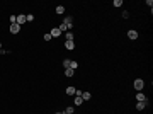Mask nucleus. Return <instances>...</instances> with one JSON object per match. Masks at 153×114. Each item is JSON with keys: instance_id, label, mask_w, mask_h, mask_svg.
<instances>
[{"instance_id": "obj_1", "label": "nucleus", "mask_w": 153, "mask_h": 114, "mask_svg": "<svg viewBox=\"0 0 153 114\" xmlns=\"http://www.w3.org/2000/svg\"><path fill=\"white\" fill-rule=\"evenodd\" d=\"M133 85H134V89H136L138 92H141V90H143V87H145V82H143V78H136Z\"/></svg>"}, {"instance_id": "obj_2", "label": "nucleus", "mask_w": 153, "mask_h": 114, "mask_svg": "<svg viewBox=\"0 0 153 114\" xmlns=\"http://www.w3.org/2000/svg\"><path fill=\"white\" fill-rule=\"evenodd\" d=\"M10 32H12V34H17V32H20V26L17 24V22L10 24Z\"/></svg>"}, {"instance_id": "obj_3", "label": "nucleus", "mask_w": 153, "mask_h": 114, "mask_svg": "<svg viewBox=\"0 0 153 114\" xmlns=\"http://www.w3.org/2000/svg\"><path fill=\"white\" fill-rule=\"evenodd\" d=\"M15 22H17L19 26H22V24H26V22H27V19H26V15H24V14H20V15H17Z\"/></svg>"}, {"instance_id": "obj_4", "label": "nucleus", "mask_w": 153, "mask_h": 114, "mask_svg": "<svg viewBox=\"0 0 153 114\" xmlns=\"http://www.w3.org/2000/svg\"><path fill=\"white\" fill-rule=\"evenodd\" d=\"M128 38L129 39H138V32H136V31H134V29H129V31H128Z\"/></svg>"}, {"instance_id": "obj_5", "label": "nucleus", "mask_w": 153, "mask_h": 114, "mask_svg": "<svg viewBox=\"0 0 153 114\" xmlns=\"http://www.w3.org/2000/svg\"><path fill=\"white\" fill-rule=\"evenodd\" d=\"M49 34H51V38H58V36H61V31H60L58 27H53Z\"/></svg>"}, {"instance_id": "obj_6", "label": "nucleus", "mask_w": 153, "mask_h": 114, "mask_svg": "<svg viewBox=\"0 0 153 114\" xmlns=\"http://www.w3.org/2000/svg\"><path fill=\"white\" fill-rule=\"evenodd\" d=\"M145 101H146V95L141 94V92H138V94H136V102H145Z\"/></svg>"}, {"instance_id": "obj_7", "label": "nucleus", "mask_w": 153, "mask_h": 114, "mask_svg": "<svg viewBox=\"0 0 153 114\" xmlns=\"http://www.w3.org/2000/svg\"><path fill=\"white\" fill-rule=\"evenodd\" d=\"M146 104H148V101H145V102H136V109H138V111H143L145 107H146Z\"/></svg>"}, {"instance_id": "obj_8", "label": "nucleus", "mask_w": 153, "mask_h": 114, "mask_svg": "<svg viewBox=\"0 0 153 114\" xmlns=\"http://www.w3.org/2000/svg\"><path fill=\"white\" fill-rule=\"evenodd\" d=\"M65 48H67L68 51H72V49L75 48V43H73V41H65Z\"/></svg>"}, {"instance_id": "obj_9", "label": "nucleus", "mask_w": 153, "mask_h": 114, "mask_svg": "<svg viewBox=\"0 0 153 114\" xmlns=\"http://www.w3.org/2000/svg\"><path fill=\"white\" fill-rule=\"evenodd\" d=\"M65 75H67L68 78H70V77H73V75H75V70H72V68H67V70H65Z\"/></svg>"}, {"instance_id": "obj_10", "label": "nucleus", "mask_w": 153, "mask_h": 114, "mask_svg": "<svg viewBox=\"0 0 153 114\" xmlns=\"http://www.w3.org/2000/svg\"><path fill=\"white\" fill-rule=\"evenodd\" d=\"M82 102H83V99H82L80 95H75V101H73V104H75V106H80Z\"/></svg>"}, {"instance_id": "obj_11", "label": "nucleus", "mask_w": 153, "mask_h": 114, "mask_svg": "<svg viewBox=\"0 0 153 114\" xmlns=\"http://www.w3.org/2000/svg\"><path fill=\"white\" fill-rule=\"evenodd\" d=\"M75 87H67V95H75Z\"/></svg>"}, {"instance_id": "obj_12", "label": "nucleus", "mask_w": 153, "mask_h": 114, "mask_svg": "<svg viewBox=\"0 0 153 114\" xmlns=\"http://www.w3.org/2000/svg\"><path fill=\"white\" fill-rule=\"evenodd\" d=\"M56 14H58V15L65 14V7H63V5H58V7H56Z\"/></svg>"}, {"instance_id": "obj_13", "label": "nucleus", "mask_w": 153, "mask_h": 114, "mask_svg": "<svg viewBox=\"0 0 153 114\" xmlns=\"http://www.w3.org/2000/svg\"><path fill=\"white\" fill-rule=\"evenodd\" d=\"M65 38H67V41H73V32L67 31V32H65Z\"/></svg>"}, {"instance_id": "obj_14", "label": "nucleus", "mask_w": 153, "mask_h": 114, "mask_svg": "<svg viewBox=\"0 0 153 114\" xmlns=\"http://www.w3.org/2000/svg\"><path fill=\"white\" fill-rule=\"evenodd\" d=\"M90 97H92V94H90V92H82V99H83V101H88Z\"/></svg>"}, {"instance_id": "obj_15", "label": "nucleus", "mask_w": 153, "mask_h": 114, "mask_svg": "<svg viewBox=\"0 0 153 114\" xmlns=\"http://www.w3.org/2000/svg\"><path fill=\"white\" fill-rule=\"evenodd\" d=\"M70 68H72V70H76V68H78V63H76L75 60H72V61H70Z\"/></svg>"}, {"instance_id": "obj_16", "label": "nucleus", "mask_w": 153, "mask_h": 114, "mask_svg": "<svg viewBox=\"0 0 153 114\" xmlns=\"http://www.w3.org/2000/svg\"><path fill=\"white\" fill-rule=\"evenodd\" d=\"M58 29L61 31V34H65V32H67V31H68V27H67V26H65V24H60V27H58Z\"/></svg>"}, {"instance_id": "obj_17", "label": "nucleus", "mask_w": 153, "mask_h": 114, "mask_svg": "<svg viewBox=\"0 0 153 114\" xmlns=\"http://www.w3.org/2000/svg\"><path fill=\"white\" fill-rule=\"evenodd\" d=\"M73 111H75V107H73V106H68L67 109H65V113H67V114H73Z\"/></svg>"}, {"instance_id": "obj_18", "label": "nucleus", "mask_w": 153, "mask_h": 114, "mask_svg": "<svg viewBox=\"0 0 153 114\" xmlns=\"http://www.w3.org/2000/svg\"><path fill=\"white\" fill-rule=\"evenodd\" d=\"M70 61H72V60H63V67H65V70L70 68Z\"/></svg>"}, {"instance_id": "obj_19", "label": "nucleus", "mask_w": 153, "mask_h": 114, "mask_svg": "<svg viewBox=\"0 0 153 114\" xmlns=\"http://www.w3.org/2000/svg\"><path fill=\"white\" fill-rule=\"evenodd\" d=\"M112 5H114V7H121V5H123V0H114Z\"/></svg>"}, {"instance_id": "obj_20", "label": "nucleus", "mask_w": 153, "mask_h": 114, "mask_svg": "<svg viewBox=\"0 0 153 114\" xmlns=\"http://www.w3.org/2000/svg\"><path fill=\"white\" fill-rule=\"evenodd\" d=\"M26 19H27V22H32V20H34V15H32V14H27Z\"/></svg>"}, {"instance_id": "obj_21", "label": "nucleus", "mask_w": 153, "mask_h": 114, "mask_svg": "<svg viewBox=\"0 0 153 114\" xmlns=\"http://www.w3.org/2000/svg\"><path fill=\"white\" fill-rule=\"evenodd\" d=\"M43 39H44V41H49V39H51V34H49V32H48V34H44Z\"/></svg>"}, {"instance_id": "obj_22", "label": "nucleus", "mask_w": 153, "mask_h": 114, "mask_svg": "<svg viewBox=\"0 0 153 114\" xmlns=\"http://www.w3.org/2000/svg\"><path fill=\"white\" fill-rule=\"evenodd\" d=\"M15 19H17V15H10V24H14V22H15Z\"/></svg>"}, {"instance_id": "obj_23", "label": "nucleus", "mask_w": 153, "mask_h": 114, "mask_svg": "<svg viewBox=\"0 0 153 114\" xmlns=\"http://www.w3.org/2000/svg\"><path fill=\"white\" fill-rule=\"evenodd\" d=\"M55 114H63V113H55Z\"/></svg>"}, {"instance_id": "obj_24", "label": "nucleus", "mask_w": 153, "mask_h": 114, "mask_svg": "<svg viewBox=\"0 0 153 114\" xmlns=\"http://www.w3.org/2000/svg\"><path fill=\"white\" fill-rule=\"evenodd\" d=\"M0 49H2V44H0Z\"/></svg>"}, {"instance_id": "obj_25", "label": "nucleus", "mask_w": 153, "mask_h": 114, "mask_svg": "<svg viewBox=\"0 0 153 114\" xmlns=\"http://www.w3.org/2000/svg\"><path fill=\"white\" fill-rule=\"evenodd\" d=\"M63 114H67V113H63Z\"/></svg>"}]
</instances>
